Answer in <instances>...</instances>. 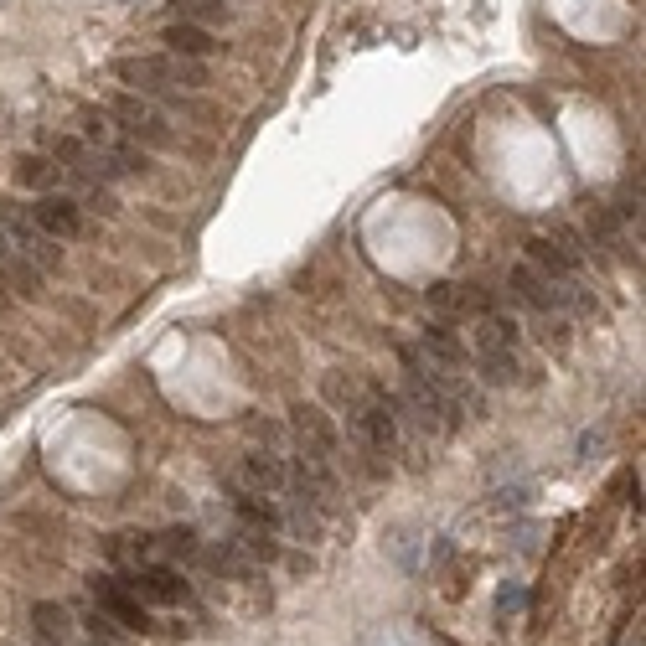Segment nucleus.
Wrapping results in <instances>:
<instances>
[{"mask_svg":"<svg viewBox=\"0 0 646 646\" xmlns=\"http://www.w3.org/2000/svg\"><path fill=\"white\" fill-rule=\"evenodd\" d=\"M114 73L145 99H176V94H187V88L207 83V68L197 57H176V52H166V57H150V52L145 57H119Z\"/></svg>","mask_w":646,"mask_h":646,"instance_id":"1","label":"nucleus"},{"mask_svg":"<svg viewBox=\"0 0 646 646\" xmlns=\"http://www.w3.org/2000/svg\"><path fill=\"white\" fill-rule=\"evenodd\" d=\"M109 119L119 130H125L135 145H156V150H171L176 145V130H171V119L150 104L145 94H114L109 99Z\"/></svg>","mask_w":646,"mask_h":646,"instance_id":"2","label":"nucleus"},{"mask_svg":"<svg viewBox=\"0 0 646 646\" xmlns=\"http://www.w3.org/2000/svg\"><path fill=\"white\" fill-rule=\"evenodd\" d=\"M347 424H352V435L367 445V450H393L398 445V404L383 393V388H373L367 383V393H362V404L347 414Z\"/></svg>","mask_w":646,"mask_h":646,"instance_id":"3","label":"nucleus"},{"mask_svg":"<svg viewBox=\"0 0 646 646\" xmlns=\"http://www.w3.org/2000/svg\"><path fill=\"white\" fill-rule=\"evenodd\" d=\"M512 300L533 305L538 316H543V311H564V305L574 300V280L564 285V280H548V274H538L533 264H517V269H512Z\"/></svg>","mask_w":646,"mask_h":646,"instance_id":"4","label":"nucleus"},{"mask_svg":"<svg viewBox=\"0 0 646 646\" xmlns=\"http://www.w3.org/2000/svg\"><path fill=\"white\" fill-rule=\"evenodd\" d=\"M119 584H125L135 600H150V605H176V600H187V579H181L176 569H166V564H140V569H130Z\"/></svg>","mask_w":646,"mask_h":646,"instance_id":"5","label":"nucleus"},{"mask_svg":"<svg viewBox=\"0 0 646 646\" xmlns=\"http://www.w3.org/2000/svg\"><path fill=\"white\" fill-rule=\"evenodd\" d=\"M94 605H99V615H109V621H119L125 631H150V610H145V600H135L119 579H94Z\"/></svg>","mask_w":646,"mask_h":646,"instance_id":"6","label":"nucleus"},{"mask_svg":"<svg viewBox=\"0 0 646 646\" xmlns=\"http://www.w3.org/2000/svg\"><path fill=\"white\" fill-rule=\"evenodd\" d=\"M0 228H6L11 238H16V249H21V259L26 264H57V259H63V249H57V238L52 233H42L37 223H32V212H11V218L6 223H0Z\"/></svg>","mask_w":646,"mask_h":646,"instance_id":"7","label":"nucleus"},{"mask_svg":"<svg viewBox=\"0 0 646 646\" xmlns=\"http://www.w3.org/2000/svg\"><path fill=\"white\" fill-rule=\"evenodd\" d=\"M32 223L52 238H78L83 233V212L68 192H42V202L32 207Z\"/></svg>","mask_w":646,"mask_h":646,"instance_id":"8","label":"nucleus"},{"mask_svg":"<svg viewBox=\"0 0 646 646\" xmlns=\"http://www.w3.org/2000/svg\"><path fill=\"white\" fill-rule=\"evenodd\" d=\"M238 486L243 491H259V497H280V491L290 486V466H285L280 455H243Z\"/></svg>","mask_w":646,"mask_h":646,"instance_id":"9","label":"nucleus"},{"mask_svg":"<svg viewBox=\"0 0 646 646\" xmlns=\"http://www.w3.org/2000/svg\"><path fill=\"white\" fill-rule=\"evenodd\" d=\"M290 424H295V440H300V450H316V455H336L342 450V440H336V424L316 409V404H300L295 414H290Z\"/></svg>","mask_w":646,"mask_h":646,"instance_id":"10","label":"nucleus"},{"mask_svg":"<svg viewBox=\"0 0 646 646\" xmlns=\"http://www.w3.org/2000/svg\"><path fill=\"white\" fill-rule=\"evenodd\" d=\"M166 42H171L176 57H197V63H202V57H212V52H223V42L212 37L207 26H192V21H171L166 26Z\"/></svg>","mask_w":646,"mask_h":646,"instance_id":"11","label":"nucleus"},{"mask_svg":"<svg viewBox=\"0 0 646 646\" xmlns=\"http://www.w3.org/2000/svg\"><path fill=\"white\" fill-rule=\"evenodd\" d=\"M528 264H533L538 274H548V280H564V285L574 280V269H579V264L559 249V238H528Z\"/></svg>","mask_w":646,"mask_h":646,"instance_id":"12","label":"nucleus"},{"mask_svg":"<svg viewBox=\"0 0 646 646\" xmlns=\"http://www.w3.org/2000/svg\"><path fill=\"white\" fill-rule=\"evenodd\" d=\"M424 352H429V362H435V367H460V362H466V342L455 336L450 321H435V326L424 331Z\"/></svg>","mask_w":646,"mask_h":646,"instance_id":"13","label":"nucleus"},{"mask_svg":"<svg viewBox=\"0 0 646 646\" xmlns=\"http://www.w3.org/2000/svg\"><path fill=\"white\" fill-rule=\"evenodd\" d=\"M471 342H476L481 352H512L517 326H512L507 316H497V311H481V316H476V326H471Z\"/></svg>","mask_w":646,"mask_h":646,"instance_id":"14","label":"nucleus"},{"mask_svg":"<svg viewBox=\"0 0 646 646\" xmlns=\"http://www.w3.org/2000/svg\"><path fill=\"white\" fill-rule=\"evenodd\" d=\"M197 548V533H187V528H171V533H156L145 543V559H187V553Z\"/></svg>","mask_w":646,"mask_h":646,"instance_id":"15","label":"nucleus"},{"mask_svg":"<svg viewBox=\"0 0 646 646\" xmlns=\"http://www.w3.org/2000/svg\"><path fill=\"white\" fill-rule=\"evenodd\" d=\"M32 621H37V636H42V641H68V636H73V615H68L63 605H37Z\"/></svg>","mask_w":646,"mask_h":646,"instance_id":"16","label":"nucleus"},{"mask_svg":"<svg viewBox=\"0 0 646 646\" xmlns=\"http://www.w3.org/2000/svg\"><path fill=\"white\" fill-rule=\"evenodd\" d=\"M228 16L233 11L223 6V0H176V21H192V26H218Z\"/></svg>","mask_w":646,"mask_h":646,"instance_id":"17","label":"nucleus"},{"mask_svg":"<svg viewBox=\"0 0 646 646\" xmlns=\"http://www.w3.org/2000/svg\"><path fill=\"white\" fill-rule=\"evenodd\" d=\"M57 176H63V171H57L47 156H21L16 161V181H21V187H32V192H47Z\"/></svg>","mask_w":646,"mask_h":646,"instance_id":"18","label":"nucleus"},{"mask_svg":"<svg viewBox=\"0 0 646 646\" xmlns=\"http://www.w3.org/2000/svg\"><path fill=\"white\" fill-rule=\"evenodd\" d=\"M481 378L486 383H512L517 378V357L512 352H481Z\"/></svg>","mask_w":646,"mask_h":646,"instance_id":"19","label":"nucleus"},{"mask_svg":"<svg viewBox=\"0 0 646 646\" xmlns=\"http://www.w3.org/2000/svg\"><path fill=\"white\" fill-rule=\"evenodd\" d=\"M6 285H11V290H21L26 300H32V295H37V274H32V264H26V259L6 264Z\"/></svg>","mask_w":646,"mask_h":646,"instance_id":"20","label":"nucleus"},{"mask_svg":"<svg viewBox=\"0 0 646 646\" xmlns=\"http://www.w3.org/2000/svg\"><path fill=\"white\" fill-rule=\"evenodd\" d=\"M502 610H512V605H522V584H507V590H502V600H497Z\"/></svg>","mask_w":646,"mask_h":646,"instance_id":"21","label":"nucleus"},{"mask_svg":"<svg viewBox=\"0 0 646 646\" xmlns=\"http://www.w3.org/2000/svg\"><path fill=\"white\" fill-rule=\"evenodd\" d=\"M11 254V238H6V228H0V259H6Z\"/></svg>","mask_w":646,"mask_h":646,"instance_id":"22","label":"nucleus"}]
</instances>
